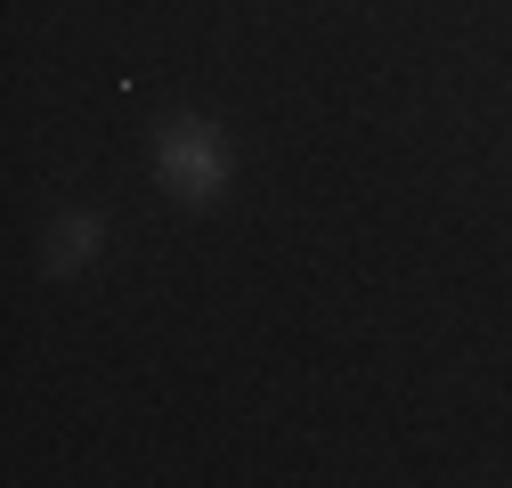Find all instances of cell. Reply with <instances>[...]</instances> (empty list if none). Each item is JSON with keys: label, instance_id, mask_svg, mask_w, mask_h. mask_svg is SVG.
Returning <instances> with one entry per match:
<instances>
[{"label": "cell", "instance_id": "1", "mask_svg": "<svg viewBox=\"0 0 512 488\" xmlns=\"http://www.w3.org/2000/svg\"><path fill=\"white\" fill-rule=\"evenodd\" d=\"M155 179L163 196L187 204V212H212L228 188H236V147L212 114H163L155 122Z\"/></svg>", "mask_w": 512, "mask_h": 488}, {"label": "cell", "instance_id": "2", "mask_svg": "<svg viewBox=\"0 0 512 488\" xmlns=\"http://www.w3.org/2000/svg\"><path fill=\"white\" fill-rule=\"evenodd\" d=\"M106 253V220L98 212H49V228H41V277H82L90 261Z\"/></svg>", "mask_w": 512, "mask_h": 488}]
</instances>
